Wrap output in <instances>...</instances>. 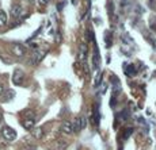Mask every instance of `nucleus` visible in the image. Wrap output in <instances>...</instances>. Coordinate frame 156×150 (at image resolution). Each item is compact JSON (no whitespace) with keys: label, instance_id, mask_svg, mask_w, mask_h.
<instances>
[{"label":"nucleus","instance_id":"9d476101","mask_svg":"<svg viewBox=\"0 0 156 150\" xmlns=\"http://www.w3.org/2000/svg\"><path fill=\"white\" fill-rule=\"evenodd\" d=\"M92 62H94V68H98V66H99V64H101V57H99V52H98L97 45H95V53H94Z\"/></svg>","mask_w":156,"mask_h":150},{"label":"nucleus","instance_id":"2eb2a0df","mask_svg":"<svg viewBox=\"0 0 156 150\" xmlns=\"http://www.w3.org/2000/svg\"><path fill=\"white\" fill-rule=\"evenodd\" d=\"M132 133H133V128H132V127L125 128L124 133H122V138H124V139H128V138L132 135Z\"/></svg>","mask_w":156,"mask_h":150},{"label":"nucleus","instance_id":"f257e3e1","mask_svg":"<svg viewBox=\"0 0 156 150\" xmlns=\"http://www.w3.org/2000/svg\"><path fill=\"white\" fill-rule=\"evenodd\" d=\"M2 135L4 139L12 142L14 139H16V131H15L12 127H10V126H5V127L2 130Z\"/></svg>","mask_w":156,"mask_h":150},{"label":"nucleus","instance_id":"6e6552de","mask_svg":"<svg viewBox=\"0 0 156 150\" xmlns=\"http://www.w3.org/2000/svg\"><path fill=\"white\" fill-rule=\"evenodd\" d=\"M22 124L26 130H30V128H34L35 126V119H30V118H25L22 121Z\"/></svg>","mask_w":156,"mask_h":150},{"label":"nucleus","instance_id":"f3484780","mask_svg":"<svg viewBox=\"0 0 156 150\" xmlns=\"http://www.w3.org/2000/svg\"><path fill=\"white\" fill-rule=\"evenodd\" d=\"M5 95H7V97H5V100H10V99H12V97H14L15 92L12 91V89H10V91H8V92H7V94H5Z\"/></svg>","mask_w":156,"mask_h":150},{"label":"nucleus","instance_id":"f03ea898","mask_svg":"<svg viewBox=\"0 0 156 150\" xmlns=\"http://www.w3.org/2000/svg\"><path fill=\"white\" fill-rule=\"evenodd\" d=\"M12 81L15 85H22L25 81V73H23L22 69H15L14 74H12Z\"/></svg>","mask_w":156,"mask_h":150},{"label":"nucleus","instance_id":"9b49d317","mask_svg":"<svg viewBox=\"0 0 156 150\" xmlns=\"http://www.w3.org/2000/svg\"><path fill=\"white\" fill-rule=\"evenodd\" d=\"M86 56H87V45L82 43L79 47V58L83 60V58H86Z\"/></svg>","mask_w":156,"mask_h":150},{"label":"nucleus","instance_id":"a211bd4d","mask_svg":"<svg viewBox=\"0 0 156 150\" xmlns=\"http://www.w3.org/2000/svg\"><path fill=\"white\" fill-rule=\"evenodd\" d=\"M80 118H82V127L86 128V126H87V118H86V116H80Z\"/></svg>","mask_w":156,"mask_h":150},{"label":"nucleus","instance_id":"0eeeda50","mask_svg":"<svg viewBox=\"0 0 156 150\" xmlns=\"http://www.w3.org/2000/svg\"><path fill=\"white\" fill-rule=\"evenodd\" d=\"M72 128H73V133H79L80 130H83V127H82V118H80V116L75 118L73 123H72Z\"/></svg>","mask_w":156,"mask_h":150},{"label":"nucleus","instance_id":"1a4fd4ad","mask_svg":"<svg viewBox=\"0 0 156 150\" xmlns=\"http://www.w3.org/2000/svg\"><path fill=\"white\" fill-rule=\"evenodd\" d=\"M33 137H34L35 139H41V138L44 137V128L42 127L33 128Z\"/></svg>","mask_w":156,"mask_h":150},{"label":"nucleus","instance_id":"f8f14e48","mask_svg":"<svg viewBox=\"0 0 156 150\" xmlns=\"http://www.w3.org/2000/svg\"><path fill=\"white\" fill-rule=\"evenodd\" d=\"M125 72H126L128 76H134V74H136V68L130 64V65H128V66H125Z\"/></svg>","mask_w":156,"mask_h":150},{"label":"nucleus","instance_id":"39448f33","mask_svg":"<svg viewBox=\"0 0 156 150\" xmlns=\"http://www.w3.org/2000/svg\"><path fill=\"white\" fill-rule=\"evenodd\" d=\"M10 12H11V16H12V18H19L20 15L23 14V8L20 7L19 4H14L12 7H11Z\"/></svg>","mask_w":156,"mask_h":150},{"label":"nucleus","instance_id":"5701e85b","mask_svg":"<svg viewBox=\"0 0 156 150\" xmlns=\"http://www.w3.org/2000/svg\"><path fill=\"white\" fill-rule=\"evenodd\" d=\"M50 150H57V149H50Z\"/></svg>","mask_w":156,"mask_h":150},{"label":"nucleus","instance_id":"6ab92c4d","mask_svg":"<svg viewBox=\"0 0 156 150\" xmlns=\"http://www.w3.org/2000/svg\"><path fill=\"white\" fill-rule=\"evenodd\" d=\"M113 11H114V5H113V3H112V2H109V14L112 15V14H113Z\"/></svg>","mask_w":156,"mask_h":150},{"label":"nucleus","instance_id":"aec40b11","mask_svg":"<svg viewBox=\"0 0 156 150\" xmlns=\"http://www.w3.org/2000/svg\"><path fill=\"white\" fill-rule=\"evenodd\" d=\"M49 2H50V0H38V3H40L41 5H46Z\"/></svg>","mask_w":156,"mask_h":150},{"label":"nucleus","instance_id":"4468645a","mask_svg":"<svg viewBox=\"0 0 156 150\" xmlns=\"http://www.w3.org/2000/svg\"><path fill=\"white\" fill-rule=\"evenodd\" d=\"M0 25L2 26L7 25V15H5V12L3 10H0Z\"/></svg>","mask_w":156,"mask_h":150},{"label":"nucleus","instance_id":"412c9836","mask_svg":"<svg viewBox=\"0 0 156 150\" xmlns=\"http://www.w3.org/2000/svg\"><path fill=\"white\" fill-rule=\"evenodd\" d=\"M2 94H3V85L0 84V95H2Z\"/></svg>","mask_w":156,"mask_h":150},{"label":"nucleus","instance_id":"ddd939ff","mask_svg":"<svg viewBox=\"0 0 156 150\" xmlns=\"http://www.w3.org/2000/svg\"><path fill=\"white\" fill-rule=\"evenodd\" d=\"M105 43H106L107 47L112 46V32H110V31L105 32Z\"/></svg>","mask_w":156,"mask_h":150},{"label":"nucleus","instance_id":"4be33fe9","mask_svg":"<svg viewBox=\"0 0 156 150\" xmlns=\"http://www.w3.org/2000/svg\"><path fill=\"white\" fill-rule=\"evenodd\" d=\"M2 121H3V118H2V114H0V123H2Z\"/></svg>","mask_w":156,"mask_h":150},{"label":"nucleus","instance_id":"dca6fc26","mask_svg":"<svg viewBox=\"0 0 156 150\" xmlns=\"http://www.w3.org/2000/svg\"><path fill=\"white\" fill-rule=\"evenodd\" d=\"M102 77H103V74H102V73H98V74H97V77H95V88H98V87H101Z\"/></svg>","mask_w":156,"mask_h":150},{"label":"nucleus","instance_id":"20e7f679","mask_svg":"<svg viewBox=\"0 0 156 150\" xmlns=\"http://www.w3.org/2000/svg\"><path fill=\"white\" fill-rule=\"evenodd\" d=\"M45 57V52H35V53H33V56H31V58L29 60V64H31V65H37L38 62L41 61Z\"/></svg>","mask_w":156,"mask_h":150},{"label":"nucleus","instance_id":"423d86ee","mask_svg":"<svg viewBox=\"0 0 156 150\" xmlns=\"http://www.w3.org/2000/svg\"><path fill=\"white\" fill-rule=\"evenodd\" d=\"M61 131L62 133H65V134H72L73 133V128H72V123L69 121H64L62 122V124H61Z\"/></svg>","mask_w":156,"mask_h":150},{"label":"nucleus","instance_id":"b1692460","mask_svg":"<svg viewBox=\"0 0 156 150\" xmlns=\"http://www.w3.org/2000/svg\"><path fill=\"white\" fill-rule=\"evenodd\" d=\"M29 2H33V0H29Z\"/></svg>","mask_w":156,"mask_h":150},{"label":"nucleus","instance_id":"7ed1b4c3","mask_svg":"<svg viewBox=\"0 0 156 150\" xmlns=\"http://www.w3.org/2000/svg\"><path fill=\"white\" fill-rule=\"evenodd\" d=\"M11 53L16 57H25L26 49L19 43H12V46H11Z\"/></svg>","mask_w":156,"mask_h":150}]
</instances>
